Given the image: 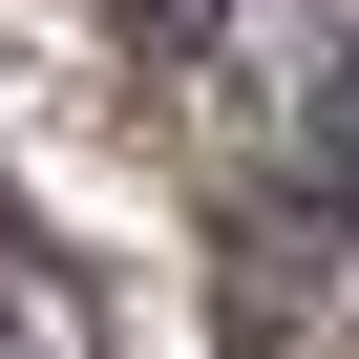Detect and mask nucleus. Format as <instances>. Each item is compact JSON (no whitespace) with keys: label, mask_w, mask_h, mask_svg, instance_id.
Here are the masks:
<instances>
[{"label":"nucleus","mask_w":359,"mask_h":359,"mask_svg":"<svg viewBox=\"0 0 359 359\" xmlns=\"http://www.w3.org/2000/svg\"><path fill=\"white\" fill-rule=\"evenodd\" d=\"M296 212H317V233H359V64H338V85H317V127H296Z\"/></svg>","instance_id":"nucleus-1"},{"label":"nucleus","mask_w":359,"mask_h":359,"mask_svg":"<svg viewBox=\"0 0 359 359\" xmlns=\"http://www.w3.org/2000/svg\"><path fill=\"white\" fill-rule=\"evenodd\" d=\"M106 22H127L148 64H212V22H233V0H106Z\"/></svg>","instance_id":"nucleus-2"},{"label":"nucleus","mask_w":359,"mask_h":359,"mask_svg":"<svg viewBox=\"0 0 359 359\" xmlns=\"http://www.w3.org/2000/svg\"><path fill=\"white\" fill-rule=\"evenodd\" d=\"M0 359H43V317H22V296H0Z\"/></svg>","instance_id":"nucleus-3"}]
</instances>
